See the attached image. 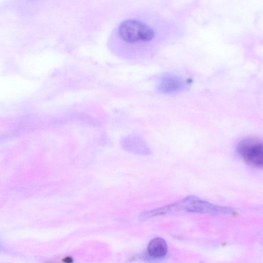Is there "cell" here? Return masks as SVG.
<instances>
[{"instance_id":"6da1fadb","label":"cell","mask_w":263,"mask_h":263,"mask_svg":"<svg viewBox=\"0 0 263 263\" xmlns=\"http://www.w3.org/2000/svg\"><path fill=\"white\" fill-rule=\"evenodd\" d=\"M155 37L153 28L146 22L136 16L123 21L112 34L114 41L133 50L151 42Z\"/></svg>"},{"instance_id":"7a4b0ae2","label":"cell","mask_w":263,"mask_h":263,"mask_svg":"<svg viewBox=\"0 0 263 263\" xmlns=\"http://www.w3.org/2000/svg\"><path fill=\"white\" fill-rule=\"evenodd\" d=\"M179 211L203 214H231L233 212L231 208L215 205L195 196H189L173 203L144 212L139 216V219L144 220L157 215Z\"/></svg>"},{"instance_id":"3957f363","label":"cell","mask_w":263,"mask_h":263,"mask_svg":"<svg viewBox=\"0 0 263 263\" xmlns=\"http://www.w3.org/2000/svg\"><path fill=\"white\" fill-rule=\"evenodd\" d=\"M239 155L247 163L258 168L263 165V149L261 142L250 137L241 140L236 147Z\"/></svg>"},{"instance_id":"277c9868","label":"cell","mask_w":263,"mask_h":263,"mask_svg":"<svg viewBox=\"0 0 263 263\" xmlns=\"http://www.w3.org/2000/svg\"><path fill=\"white\" fill-rule=\"evenodd\" d=\"M147 252L148 255L152 258L156 259L163 258L167 252L166 241L160 237L153 238L148 243Z\"/></svg>"},{"instance_id":"5b68a950","label":"cell","mask_w":263,"mask_h":263,"mask_svg":"<svg viewBox=\"0 0 263 263\" xmlns=\"http://www.w3.org/2000/svg\"><path fill=\"white\" fill-rule=\"evenodd\" d=\"M183 85L182 81L178 77L167 76L162 79L159 88L163 92H173L181 88Z\"/></svg>"}]
</instances>
